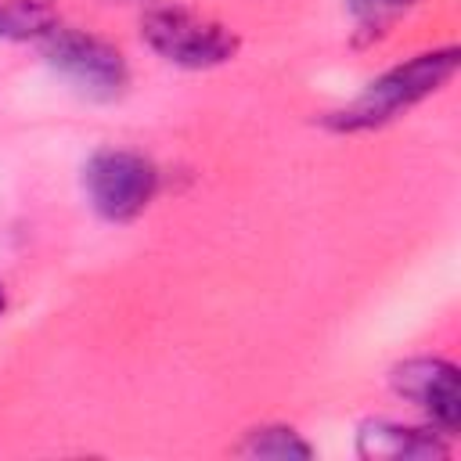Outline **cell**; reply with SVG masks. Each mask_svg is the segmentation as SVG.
<instances>
[{
	"label": "cell",
	"instance_id": "1",
	"mask_svg": "<svg viewBox=\"0 0 461 461\" xmlns=\"http://www.w3.org/2000/svg\"><path fill=\"white\" fill-rule=\"evenodd\" d=\"M457 47H443V50H425L418 58H411L407 65L389 68L385 76H378L346 112H339L331 119V126L339 130H367L378 122H389L396 112L418 104L421 97L436 94L454 72H457Z\"/></svg>",
	"mask_w": 461,
	"mask_h": 461
},
{
	"label": "cell",
	"instance_id": "2",
	"mask_svg": "<svg viewBox=\"0 0 461 461\" xmlns=\"http://www.w3.org/2000/svg\"><path fill=\"white\" fill-rule=\"evenodd\" d=\"M140 36L158 58L180 68H212V65L230 61L238 50V36L227 25L202 18L194 11H184V7L148 11L140 22Z\"/></svg>",
	"mask_w": 461,
	"mask_h": 461
},
{
	"label": "cell",
	"instance_id": "3",
	"mask_svg": "<svg viewBox=\"0 0 461 461\" xmlns=\"http://www.w3.org/2000/svg\"><path fill=\"white\" fill-rule=\"evenodd\" d=\"M83 187L90 205L115 223H126L133 216H140L148 209V202L155 198L158 187V173L155 166L137 155V151H119V148H104L97 151L86 169H83Z\"/></svg>",
	"mask_w": 461,
	"mask_h": 461
},
{
	"label": "cell",
	"instance_id": "4",
	"mask_svg": "<svg viewBox=\"0 0 461 461\" xmlns=\"http://www.w3.org/2000/svg\"><path fill=\"white\" fill-rule=\"evenodd\" d=\"M43 54L47 61L68 79L76 83L86 97H115L126 86V61L115 47H108L104 40L90 36V32H76V29H54L50 36H43Z\"/></svg>",
	"mask_w": 461,
	"mask_h": 461
},
{
	"label": "cell",
	"instance_id": "5",
	"mask_svg": "<svg viewBox=\"0 0 461 461\" xmlns=\"http://www.w3.org/2000/svg\"><path fill=\"white\" fill-rule=\"evenodd\" d=\"M393 385L396 393H403L407 400H414L439 432H457L461 425V382H457V367L450 360L439 357H418L407 360L393 371Z\"/></svg>",
	"mask_w": 461,
	"mask_h": 461
},
{
	"label": "cell",
	"instance_id": "6",
	"mask_svg": "<svg viewBox=\"0 0 461 461\" xmlns=\"http://www.w3.org/2000/svg\"><path fill=\"white\" fill-rule=\"evenodd\" d=\"M357 450L375 461H432L447 457V443L432 429H411L396 421H367L357 432Z\"/></svg>",
	"mask_w": 461,
	"mask_h": 461
},
{
	"label": "cell",
	"instance_id": "7",
	"mask_svg": "<svg viewBox=\"0 0 461 461\" xmlns=\"http://www.w3.org/2000/svg\"><path fill=\"white\" fill-rule=\"evenodd\" d=\"M58 29L47 0H0V40H43Z\"/></svg>",
	"mask_w": 461,
	"mask_h": 461
},
{
	"label": "cell",
	"instance_id": "8",
	"mask_svg": "<svg viewBox=\"0 0 461 461\" xmlns=\"http://www.w3.org/2000/svg\"><path fill=\"white\" fill-rule=\"evenodd\" d=\"M249 457H310L313 447L306 439H299V432L292 429H256L245 447H241Z\"/></svg>",
	"mask_w": 461,
	"mask_h": 461
},
{
	"label": "cell",
	"instance_id": "9",
	"mask_svg": "<svg viewBox=\"0 0 461 461\" xmlns=\"http://www.w3.org/2000/svg\"><path fill=\"white\" fill-rule=\"evenodd\" d=\"M349 4V11L364 22V25H385L389 18H396L400 11H407V7H414L418 0H346Z\"/></svg>",
	"mask_w": 461,
	"mask_h": 461
},
{
	"label": "cell",
	"instance_id": "10",
	"mask_svg": "<svg viewBox=\"0 0 461 461\" xmlns=\"http://www.w3.org/2000/svg\"><path fill=\"white\" fill-rule=\"evenodd\" d=\"M0 310H4V288H0Z\"/></svg>",
	"mask_w": 461,
	"mask_h": 461
}]
</instances>
